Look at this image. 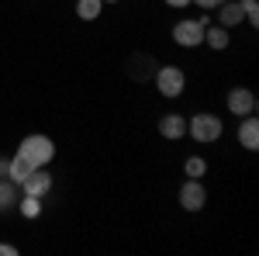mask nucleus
Instances as JSON below:
<instances>
[{"instance_id":"12","label":"nucleus","mask_w":259,"mask_h":256,"mask_svg":"<svg viewBox=\"0 0 259 256\" xmlns=\"http://www.w3.org/2000/svg\"><path fill=\"white\" fill-rule=\"evenodd\" d=\"M24 222H35V218H41V211H45V197H35V194H21L18 197V208H14Z\"/></svg>"},{"instance_id":"21","label":"nucleus","mask_w":259,"mask_h":256,"mask_svg":"<svg viewBox=\"0 0 259 256\" xmlns=\"http://www.w3.org/2000/svg\"><path fill=\"white\" fill-rule=\"evenodd\" d=\"M194 4H197L200 11H214V7H218L221 0H194Z\"/></svg>"},{"instance_id":"7","label":"nucleus","mask_w":259,"mask_h":256,"mask_svg":"<svg viewBox=\"0 0 259 256\" xmlns=\"http://www.w3.org/2000/svg\"><path fill=\"white\" fill-rule=\"evenodd\" d=\"M156 132H159L166 142H180V138H187V118H183L180 111H166V115L156 121Z\"/></svg>"},{"instance_id":"2","label":"nucleus","mask_w":259,"mask_h":256,"mask_svg":"<svg viewBox=\"0 0 259 256\" xmlns=\"http://www.w3.org/2000/svg\"><path fill=\"white\" fill-rule=\"evenodd\" d=\"M211 24V11L207 14H200V18H180L177 24H173V45H180V49H200L204 45V28Z\"/></svg>"},{"instance_id":"14","label":"nucleus","mask_w":259,"mask_h":256,"mask_svg":"<svg viewBox=\"0 0 259 256\" xmlns=\"http://www.w3.org/2000/svg\"><path fill=\"white\" fill-rule=\"evenodd\" d=\"M31 170H38V166H31V163L21 156V153H14V156L7 159V180H11V184H21V180L28 177Z\"/></svg>"},{"instance_id":"13","label":"nucleus","mask_w":259,"mask_h":256,"mask_svg":"<svg viewBox=\"0 0 259 256\" xmlns=\"http://www.w3.org/2000/svg\"><path fill=\"white\" fill-rule=\"evenodd\" d=\"M145 66H156V59H149V56H142V52H135L132 59H128V77L132 80H152V73L156 69H145Z\"/></svg>"},{"instance_id":"4","label":"nucleus","mask_w":259,"mask_h":256,"mask_svg":"<svg viewBox=\"0 0 259 256\" xmlns=\"http://www.w3.org/2000/svg\"><path fill=\"white\" fill-rule=\"evenodd\" d=\"M152 83H156L159 97H166V100H177L187 94V73H183V66H173V62H162L152 73Z\"/></svg>"},{"instance_id":"22","label":"nucleus","mask_w":259,"mask_h":256,"mask_svg":"<svg viewBox=\"0 0 259 256\" xmlns=\"http://www.w3.org/2000/svg\"><path fill=\"white\" fill-rule=\"evenodd\" d=\"M107 4H121V0H104V7H107Z\"/></svg>"},{"instance_id":"15","label":"nucleus","mask_w":259,"mask_h":256,"mask_svg":"<svg viewBox=\"0 0 259 256\" xmlns=\"http://www.w3.org/2000/svg\"><path fill=\"white\" fill-rule=\"evenodd\" d=\"M18 184H11L7 177H0V215H7V211H14L18 208Z\"/></svg>"},{"instance_id":"9","label":"nucleus","mask_w":259,"mask_h":256,"mask_svg":"<svg viewBox=\"0 0 259 256\" xmlns=\"http://www.w3.org/2000/svg\"><path fill=\"white\" fill-rule=\"evenodd\" d=\"M235 142H239L245 153H256V149H259V118H256V115H245V118H239Z\"/></svg>"},{"instance_id":"1","label":"nucleus","mask_w":259,"mask_h":256,"mask_svg":"<svg viewBox=\"0 0 259 256\" xmlns=\"http://www.w3.org/2000/svg\"><path fill=\"white\" fill-rule=\"evenodd\" d=\"M225 135V121L214 111H197L187 118V138H194L197 145H214Z\"/></svg>"},{"instance_id":"5","label":"nucleus","mask_w":259,"mask_h":256,"mask_svg":"<svg viewBox=\"0 0 259 256\" xmlns=\"http://www.w3.org/2000/svg\"><path fill=\"white\" fill-rule=\"evenodd\" d=\"M177 201H180V208H183V211L197 215L200 208L207 204V187H204V180L187 177L183 184H180V191H177Z\"/></svg>"},{"instance_id":"6","label":"nucleus","mask_w":259,"mask_h":256,"mask_svg":"<svg viewBox=\"0 0 259 256\" xmlns=\"http://www.w3.org/2000/svg\"><path fill=\"white\" fill-rule=\"evenodd\" d=\"M256 94L249 90V87H232L228 94H225V111L232 115V118H245V115H256Z\"/></svg>"},{"instance_id":"10","label":"nucleus","mask_w":259,"mask_h":256,"mask_svg":"<svg viewBox=\"0 0 259 256\" xmlns=\"http://www.w3.org/2000/svg\"><path fill=\"white\" fill-rule=\"evenodd\" d=\"M214 14H218V24L221 28H228V31H232V28H239L242 21V7H239V0H221L218 7H214Z\"/></svg>"},{"instance_id":"20","label":"nucleus","mask_w":259,"mask_h":256,"mask_svg":"<svg viewBox=\"0 0 259 256\" xmlns=\"http://www.w3.org/2000/svg\"><path fill=\"white\" fill-rule=\"evenodd\" d=\"M0 256H18V246L14 242H0Z\"/></svg>"},{"instance_id":"19","label":"nucleus","mask_w":259,"mask_h":256,"mask_svg":"<svg viewBox=\"0 0 259 256\" xmlns=\"http://www.w3.org/2000/svg\"><path fill=\"white\" fill-rule=\"evenodd\" d=\"M162 4H166L169 11H187V7H190L194 0H162Z\"/></svg>"},{"instance_id":"17","label":"nucleus","mask_w":259,"mask_h":256,"mask_svg":"<svg viewBox=\"0 0 259 256\" xmlns=\"http://www.w3.org/2000/svg\"><path fill=\"white\" fill-rule=\"evenodd\" d=\"M183 177L204 180V177H207V159L200 156V153H194V156H187V159H183Z\"/></svg>"},{"instance_id":"18","label":"nucleus","mask_w":259,"mask_h":256,"mask_svg":"<svg viewBox=\"0 0 259 256\" xmlns=\"http://www.w3.org/2000/svg\"><path fill=\"white\" fill-rule=\"evenodd\" d=\"M239 7H242V18L252 28H259V0H239Z\"/></svg>"},{"instance_id":"16","label":"nucleus","mask_w":259,"mask_h":256,"mask_svg":"<svg viewBox=\"0 0 259 256\" xmlns=\"http://www.w3.org/2000/svg\"><path fill=\"white\" fill-rule=\"evenodd\" d=\"M73 11H76L80 21H100V14H104V0H76Z\"/></svg>"},{"instance_id":"11","label":"nucleus","mask_w":259,"mask_h":256,"mask_svg":"<svg viewBox=\"0 0 259 256\" xmlns=\"http://www.w3.org/2000/svg\"><path fill=\"white\" fill-rule=\"evenodd\" d=\"M204 45H207L211 52H225V49L232 45V31L221 28V24H207V28H204Z\"/></svg>"},{"instance_id":"8","label":"nucleus","mask_w":259,"mask_h":256,"mask_svg":"<svg viewBox=\"0 0 259 256\" xmlns=\"http://www.w3.org/2000/svg\"><path fill=\"white\" fill-rule=\"evenodd\" d=\"M21 194H35V197H45L52 191V173H49V166H38V170H31L28 177L18 184Z\"/></svg>"},{"instance_id":"3","label":"nucleus","mask_w":259,"mask_h":256,"mask_svg":"<svg viewBox=\"0 0 259 256\" xmlns=\"http://www.w3.org/2000/svg\"><path fill=\"white\" fill-rule=\"evenodd\" d=\"M18 153L31 166H49L52 159H56V142L45 135V132H31V135H24L18 142Z\"/></svg>"}]
</instances>
